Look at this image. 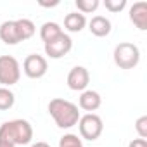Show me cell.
Here are the masks:
<instances>
[{
    "mask_svg": "<svg viewBox=\"0 0 147 147\" xmlns=\"http://www.w3.org/2000/svg\"><path fill=\"white\" fill-rule=\"evenodd\" d=\"M49 113L54 118L55 125L62 130L73 128L75 125H78V119H80L78 106L66 99H59V97H55L49 102Z\"/></svg>",
    "mask_w": 147,
    "mask_h": 147,
    "instance_id": "6da1fadb",
    "label": "cell"
},
{
    "mask_svg": "<svg viewBox=\"0 0 147 147\" xmlns=\"http://www.w3.org/2000/svg\"><path fill=\"white\" fill-rule=\"evenodd\" d=\"M33 138V126L26 119L5 121L0 126V140L12 145H26Z\"/></svg>",
    "mask_w": 147,
    "mask_h": 147,
    "instance_id": "7a4b0ae2",
    "label": "cell"
},
{
    "mask_svg": "<svg viewBox=\"0 0 147 147\" xmlns=\"http://www.w3.org/2000/svg\"><path fill=\"white\" fill-rule=\"evenodd\" d=\"M114 64L119 69H133L140 61V50L131 42H121L114 49Z\"/></svg>",
    "mask_w": 147,
    "mask_h": 147,
    "instance_id": "3957f363",
    "label": "cell"
},
{
    "mask_svg": "<svg viewBox=\"0 0 147 147\" xmlns=\"http://www.w3.org/2000/svg\"><path fill=\"white\" fill-rule=\"evenodd\" d=\"M21 78V66L12 55H0V83L2 87H12Z\"/></svg>",
    "mask_w": 147,
    "mask_h": 147,
    "instance_id": "277c9868",
    "label": "cell"
},
{
    "mask_svg": "<svg viewBox=\"0 0 147 147\" xmlns=\"http://www.w3.org/2000/svg\"><path fill=\"white\" fill-rule=\"evenodd\" d=\"M78 128H80V135L85 140H97L102 135L104 130V123L100 119V116H97L95 113H87L85 116H80L78 119Z\"/></svg>",
    "mask_w": 147,
    "mask_h": 147,
    "instance_id": "5b68a950",
    "label": "cell"
},
{
    "mask_svg": "<svg viewBox=\"0 0 147 147\" xmlns=\"http://www.w3.org/2000/svg\"><path fill=\"white\" fill-rule=\"evenodd\" d=\"M49 69V64H47V59L43 55H38V54H30L24 62H23V71L24 75L31 80H38L42 76H45V73Z\"/></svg>",
    "mask_w": 147,
    "mask_h": 147,
    "instance_id": "8992f818",
    "label": "cell"
},
{
    "mask_svg": "<svg viewBox=\"0 0 147 147\" xmlns=\"http://www.w3.org/2000/svg\"><path fill=\"white\" fill-rule=\"evenodd\" d=\"M71 49H73V40H71V36L66 35L64 31H62L57 38H54V40H50L49 43H45V54H47L50 59H61V57H64L66 54H69Z\"/></svg>",
    "mask_w": 147,
    "mask_h": 147,
    "instance_id": "52a82bcc",
    "label": "cell"
},
{
    "mask_svg": "<svg viewBox=\"0 0 147 147\" xmlns=\"http://www.w3.org/2000/svg\"><path fill=\"white\" fill-rule=\"evenodd\" d=\"M88 83H90V73H88L87 67L75 66V67L69 71V75H67V87L71 90L83 92V90H87Z\"/></svg>",
    "mask_w": 147,
    "mask_h": 147,
    "instance_id": "ba28073f",
    "label": "cell"
},
{
    "mask_svg": "<svg viewBox=\"0 0 147 147\" xmlns=\"http://www.w3.org/2000/svg\"><path fill=\"white\" fill-rule=\"evenodd\" d=\"M130 21L140 30H147V4L145 2H135L130 7Z\"/></svg>",
    "mask_w": 147,
    "mask_h": 147,
    "instance_id": "9c48e42d",
    "label": "cell"
},
{
    "mask_svg": "<svg viewBox=\"0 0 147 147\" xmlns=\"http://www.w3.org/2000/svg\"><path fill=\"white\" fill-rule=\"evenodd\" d=\"M100 104H102V99H100L99 92H95V90H83L80 95V100H78V106L88 113L97 111L100 107Z\"/></svg>",
    "mask_w": 147,
    "mask_h": 147,
    "instance_id": "30bf717a",
    "label": "cell"
},
{
    "mask_svg": "<svg viewBox=\"0 0 147 147\" xmlns=\"http://www.w3.org/2000/svg\"><path fill=\"white\" fill-rule=\"evenodd\" d=\"M88 30L94 36L104 38L111 33V21L106 16H94L88 23Z\"/></svg>",
    "mask_w": 147,
    "mask_h": 147,
    "instance_id": "8fae6325",
    "label": "cell"
},
{
    "mask_svg": "<svg viewBox=\"0 0 147 147\" xmlns=\"http://www.w3.org/2000/svg\"><path fill=\"white\" fill-rule=\"evenodd\" d=\"M0 40L5 45H18L21 42L16 28V21H4L0 24Z\"/></svg>",
    "mask_w": 147,
    "mask_h": 147,
    "instance_id": "7c38bea8",
    "label": "cell"
},
{
    "mask_svg": "<svg viewBox=\"0 0 147 147\" xmlns=\"http://www.w3.org/2000/svg\"><path fill=\"white\" fill-rule=\"evenodd\" d=\"M87 26V18L82 12H69L64 18V28L69 33H80Z\"/></svg>",
    "mask_w": 147,
    "mask_h": 147,
    "instance_id": "4fadbf2b",
    "label": "cell"
},
{
    "mask_svg": "<svg viewBox=\"0 0 147 147\" xmlns=\"http://www.w3.org/2000/svg\"><path fill=\"white\" fill-rule=\"evenodd\" d=\"M61 33H62V28L57 23H54V21H47L40 28V38L43 40V43H49L50 40L57 38Z\"/></svg>",
    "mask_w": 147,
    "mask_h": 147,
    "instance_id": "5bb4252c",
    "label": "cell"
},
{
    "mask_svg": "<svg viewBox=\"0 0 147 147\" xmlns=\"http://www.w3.org/2000/svg\"><path fill=\"white\" fill-rule=\"evenodd\" d=\"M16 28H18V35H19V40L21 42L30 40L35 35V31H36L35 23L31 19H24V18L23 19H16Z\"/></svg>",
    "mask_w": 147,
    "mask_h": 147,
    "instance_id": "9a60e30c",
    "label": "cell"
},
{
    "mask_svg": "<svg viewBox=\"0 0 147 147\" xmlns=\"http://www.w3.org/2000/svg\"><path fill=\"white\" fill-rule=\"evenodd\" d=\"M16 102V95L5 88V87H0V111H9Z\"/></svg>",
    "mask_w": 147,
    "mask_h": 147,
    "instance_id": "2e32d148",
    "label": "cell"
},
{
    "mask_svg": "<svg viewBox=\"0 0 147 147\" xmlns=\"http://www.w3.org/2000/svg\"><path fill=\"white\" fill-rule=\"evenodd\" d=\"M75 5H76L78 12H82V14L85 16V14L95 12V11L99 9L100 2H99V0H76V2H75Z\"/></svg>",
    "mask_w": 147,
    "mask_h": 147,
    "instance_id": "e0dca14e",
    "label": "cell"
},
{
    "mask_svg": "<svg viewBox=\"0 0 147 147\" xmlns=\"http://www.w3.org/2000/svg\"><path fill=\"white\" fill-rule=\"evenodd\" d=\"M59 147H83V142L75 133H66L59 138Z\"/></svg>",
    "mask_w": 147,
    "mask_h": 147,
    "instance_id": "ac0fdd59",
    "label": "cell"
},
{
    "mask_svg": "<svg viewBox=\"0 0 147 147\" xmlns=\"http://www.w3.org/2000/svg\"><path fill=\"white\" fill-rule=\"evenodd\" d=\"M104 7L109 12L118 14V12H121L126 7V0H104Z\"/></svg>",
    "mask_w": 147,
    "mask_h": 147,
    "instance_id": "d6986e66",
    "label": "cell"
},
{
    "mask_svg": "<svg viewBox=\"0 0 147 147\" xmlns=\"http://www.w3.org/2000/svg\"><path fill=\"white\" fill-rule=\"evenodd\" d=\"M135 130L140 138H147V116H140L135 121Z\"/></svg>",
    "mask_w": 147,
    "mask_h": 147,
    "instance_id": "ffe728a7",
    "label": "cell"
},
{
    "mask_svg": "<svg viewBox=\"0 0 147 147\" xmlns=\"http://www.w3.org/2000/svg\"><path fill=\"white\" fill-rule=\"evenodd\" d=\"M128 147H147V140L145 138H133L128 144Z\"/></svg>",
    "mask_w": 147,
    "mask_h": 147,
    "instance_id": "44dd1931",
    "label": "cell"
},
{
    "mask_svg": "<svg viewBox=\"0 0 147 147\" xmlns=\"http://www.w3.org/2000/svg\"><path fill=\"white\" fill-rule=\"evenodd\" d=\"M31 147H50L47 142H36V144H33Z\"/></svg>",
    "mask_w": 147,
    "mask_h": 147,
    "instance_id": "7402d4cb",
    "label": "cell"
},
{
    "mask_svg": "<svg viewBox=\"0 0 147 147\" xmlns=\"http://www.w3.org/2000/svg\"><path fill=\"white\" fill-rule=\"evenodd\" d=\"M0 147H16V145H12V144H7V142H2V140H0Z\"/></svg>",
    "mask_w": 147,
    "mask_h": 147,
    "instance_id": "603a6c76",
    "label": "cell"
}]
</instances>
